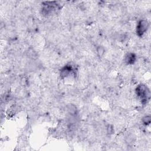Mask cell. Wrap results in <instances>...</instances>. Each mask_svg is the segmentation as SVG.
I'll list each match as a JSON object with an SVG mask.
<instances>
[{
	"label": "cell",
	"instance_id": "6da1fadb",
	"mask_svg": "<svg viewBox=\"0 0 151 151\" xmlns=\"http://www.w3.org/2000/svg\"><path fill=\"white\" fill-rule=\"evenodd\" d=\"M136 93L142 100V102L145 103L149 99L150 92L149 89L144 85H140L136 88Z\"/></svg>",
	"mask_w": 151,
	"mask_h": 151
},
{
	"label": "cell",
	"instance_id": "3957f363",
	"mask_svg": "<svg viewBox=\"0 0 151 151\" xmlns=\"http://www.w3.org/2000/svg\"><path fill=\"white\" fill-rule=\"evenodd\" d=\"M72 72V67L70 65H67L64 67L60 72V76L64 78L67 77Z\"/></svg>",
	"mask_w": 151,
	"mask_h": 151
},
{
	"label": "cell",
	"instance_id": "5b68a950",
	"mask_svg": "<svg viewBox=\"0 0 151 151\" xmlns=\"http://www.w3.org/2000/svg\"><path fill=\"white\" fill-rule=\"evenodd\" d=\"M142 121L146 125H149L150 123V116H145L143 118Z\"/></svg>",
	"mask_w": 151,
	"mask_h": 151
},
{
	"label": "cell",
	"instance_id": "277c9868",
	"mask_svg": "<svg viewBox=\"0 0 151 151\" xmlns=\"http://www.w3.org/2000/svg\"><path fill=\"white\" fill-rule=\"evenodd\" d=\"M136 56L135 54L134 53H129L128 54H127L125 60H126V62L127 63V64H134L135 61H136Z\"/></svg>",
	"mask_w": 151,
	"mask_h": 151
},
{
	"label": "cell",
	"instance_id": "8992f818",
	"mask_svg": "<svg viewBox=\"0 0 151 151\" xmlns=\"http://www.w3.org/2000/svg\"><path fill=\"white\" fill-rule=\"evenodd\" d=\"M104 52H105V50H104V48L102 47H99L98 48H97V53L99 54V56H102L104 54Z\"/></svg>",
	"mask_w": 151,
	"mask_h": 151
},
{
	"label": "cell",
	"instance_id": "7a4b0ae2",
	"mask_svg": "<svg viewBox=\"0 0 151 151\" xmlns=\"http://www.w3.org/2000/svg\"><path fill=\"white\" fill-rule=\"evenodd\" d=\"M149 27V23L146 20H140L138 23L137 28H136V33L139 36H142L143 34L147 31Z\"/></svg>",
	"mask_w": 151,
	"mask_h": 151
}]
</instances>
